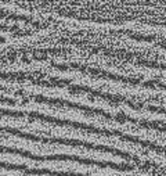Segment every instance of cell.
<instances>
[{
    "instance_id": "6da1fadb",
    "label": "cell",
    "mask_w": 166,
    "mask_h": 176,
    "mask_svg": "<svg viewBox=\"0 0 166 176\" xmlns=\"http://www.w3.org/2000/svg\"><path fill=\"white\" fill-rule=\"evenodd\" d=\"M0 168L10 169V171H25L26 166L25 165H13V164H7V162H0Z\"/></svg>"
},
{
    "instance_id": "7a4b0ae2",
    "label": "cell",
    "mask_w": 166,
    "mask_h": 176,
    "mask_svg": "<svg viewBox=\"0 0 166 176\" xmlns=\"http://www.w3.org/2000/svg\"><path fill=\"white\" fill-rule=\"evenodd\" d=\"M0 29H2V31H10V32H20V35H29L31 34L29 31H21V29L17 28V26H8V25H4V24H0Z\"/></svg>"
},
{
    "instance_id": "277c9868",
    "label": "cell",
    "mask_w": 166,
    "mask_h": 176,
    "mask_svg": "<svg viewBox=\"0 0 166 176\" xmlns=\"http://www.w3.org/2000/svg\"><path fill=\"white\" fill-rule=\"evenodd\" d=\"M144 86H147V88H151V89H154V88H155L152 82H145V83H144Z\"/></svg>"
},
{
    "instance_id": "3957f363",
    "label": "cell",
    "mask_w": 166,
    "mask_h": 176,
    "mask_svg": "<svg viewBox=\"0 0 166 176\" xmlns=\"http://www.w3.org/2000/svg\"><path fill=\"white\" fill-rule=\"evenodd\" d=\"M0 103H2V104H10V106H15L17 101H15V100H13V98H10V97L0 96Z\"/></svg>"
}]
</instances>
